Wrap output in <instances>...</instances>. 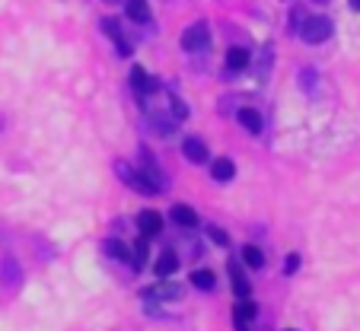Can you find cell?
<instances>
[{
  "instance_id": "cell-1",
  "label": "cell",
  "mask_w": 360,
  "mask_h": 331,
  "mask_svg": "<svg viewBox=\"0 0 360 331\" xmlns=\"http://www.w3.org/2000/svg\"><path fill=\"white\" fill-rule=\"evenodd\" d=\"M297 32H300V39H303L306 45H322V41L332 39L335 26H332L328 16H306V20L300 22Z\"/></svg>"
},
{
  "instance_id": "cell-2",
  "label": "cell",
  "mask_w": 360,
  "mask_h": 331,
  "mask_svg": "<svg viewBox=\"0 0 360 331\" xmlns=\"http://www.w3.org/2000/svg\"><path fill=\"white\" fill-rule=\"evenodd\" d=\"M179 45H182L185 51H204V48L211 45V29H207V22H191L182 32Z\"/></svg>"
},
{
  "instance_id": "cell-3",
  "label": "cell",
  "mask_w": 360,
  "mask_h": 331,
  "mask_svg": "<svg viewBox=\"0 0 360 331\" xmlns=\"http://www.w3.org/2000/svg\"><path fill=\"white\" fill-rule=\"evenodd\" d=\"M115 172L122 176L124 185H131L134 191H141V195H157V188H153V182H150L147 176H143L141 169H134V166H128V162H115Z\"/></svg>"
},
{
  "instance_id": "cell-4",
  "label": "cell",
  "mask_w": 360,
  "mask_h": 331,
  "mask_svg": "<svg viewBox=\"0 0 360 331\" xmlns=\"http://www.w3.org/2000/svg\"><path fill=\"white\" fill-rule=\"evenodd\" d=\"M143 299H157V303H172V299H182V287H179L176 280L160 278L153 287H147V290H143Z\"/></svg>"
},
{
  "instance_id": "cell-5",
  "label": "cell",
  "mask_w": 360,
  "mask_h": 331,
  "mask_svg": "<svg viewBox=\"0 0 360 331\" xmlns=\"http://www.w3.org/2000/svg\"><path fill=\"white\" fill-rule=\"evenodd\" d=\"M226 271H230V284H233V293H236L239 299H249L252 287H249V278H245V271L239 268L236 261L230 258V264H226Z\"/></svg>"
},
{
  "instance_id": "cell-6",
  "label": "cell",
  "mask_w": 360,
  "mask_h": 331,
  "mask_svg": "<svg viewBox=\"0 0 360 331\" xmlns=\"http://www.w3.org/2000/svg\"><path fill=\"white\" fill-rule=\"evenodd\" d=\"M137 226H141V233L143 236H160L163 233V216L157 214V210H141L137 214Z\"/></svg>"
},
{
  "instance_id": "cell-7",
  "label": "cell",
  "mask_w": 360,
  "mask_h": 331,
  "mask_svg": "<svg viewBox=\"0 0 360 331\" xmlns=\"http://www.w3.org/2000/svg\"><path fill=\"white\" fill-rule=\"evenodd\" d=\"M102 32L115 41V48H118V54H122V58H128L131 45H128V39H124V32H122V22H118V20H102Z\"/></svg>"
},
{
  "instance_id": "cell-8",
  "label": "cell",
  "mask_w": 360,
  "mask_h": 331,
  "mask_svg": "<svg viewBox=\"0 0 360 331\" xmlns=\"http://www.w3.org/2000/svg\"><path fill=\"white\" fill-rule=\"evenodd\" d=\"M182 153H185V160H191V162H207V143L201 141V137H185L182 141Z\"/></svg>"
},
{
  "instance_id": "cell-9",
  "label": "cell",
  "mask_w": 360,
  "mask_h": 331,
  "mask_svg": "<svg viewBox=\"0 0 360 331\" xmlns=\"http://www.w3.org/2000/svg\"><path fill=\"white\" fill-rule=\"evenodd\" d=\"M252 318H255V303H252V299H239V306L233 309V325H236V331H249Z\"/></svg>"
},
{
  "instance_id": "cell-10",
  "label": "cell",
  "mask_w": 360,
  "mask_h": 331,
  "mask_svg": "<svg viewBox=\"0 0 360 331\" xmlns=\"http://www.w3.org/2000/svg\"><path fill=\"white\" fill-rule=\"evenodd\" d=\"M169 220L179 226V230H195L198 226V214L191 207H185V204H176V207L169 210Z\"/></svg>"
},
{
  "instance_id": "cell-11",
  "label": "cell",
  "mask_w": 360,
  "mask_h": 331,
  "mask_svg": "<svg viewBox=\"0 0 360 331\" xmlns=\"http://www.w3.org/2000/svg\"><path fill=\"white\" fill-rule=\"evenodd\" d=\"M236 122L243 124V128L249 131V134H262V128H265V122H262V115H259V112H255V108H249V105H245V108H239V112H236Z\"/></svg>"
},
{
  "instance_id": "cell-12",
  "label": "cell",
  "mask_w": 360,
  "mask_h": 331,
  "mask_svg": "<svg viewBox=\"0 0 360 331\" xmlns=\"http://www.w3.org/2000/svg\"><path fill=\"white\" fill-rule=\"evenodd\" d=\"M131 86H134L141 96H150L153 89H157V80H153L143 67H131Z\"/></svg>"
},
{
  "instance_id": "cell-13",
  "label": "cell",
  "mask_w": 360,
  "mask_h": 331,
  "mask_svg": "<svg viewBox=\"0 0 360 331\" xmlns=\"http://www.w3.org/2000/svg\"><path fill=\"white\" fill-rule=\"evenodd\" d=\"M153 271H157V278H172V274L179 271V255L172 249L163 252V255L157 258V264H153Z\"/></svg>"
},
{
  "instance_id": "cell-14",
  "label": "cell",
  "mask_w": 360,
  "mask_h": 331,
  "mask_svg": "<svg viewBox=\"0 0 360 331\" xmlns=\"http://www.w3.org/2000/svg\"><path fill=\"white\" fill-rule=\"evenodd\" d=\"M124 13H128L131 22H150L147 0H124Z\"/></svg>"
},
{
  "instance_id": "cell-15",
  "label": "cell",
  "mask_w": 360,
  "mask_h": 331,
  "mask_svg": "<svg viewBox=\"0 0 360 331\" xmlns=\"http://www.w3.org/2000/svg\"><path fill=\"white\" fill-rule=\"evenodd\" d=\"M211 176L217 179V182H230V179L236 176V166H233V160H226V156H220V160H214V166H211Z\"/></svg>"
},
{
  "instance_id": "cell-16",
  "label": "cell",
  "mask_w": 360,
  "mask_h": 331,
  "mask_svg": "<svg viewBox=\"0 0 360 331\" xmlns=\"http://www.w3.org/2000/svg\"><path fill=\"white\" fill-rule=\"evenodd\" d=\"M191 284H195L198 290H214L217 278H214V271H211V268H198L195 274H191Z\"/></svg>"
},
{
  "instance_id": "cell-17",
  "label": "cell",
  "mask_w": 360,
  "mask_h": 331,
  "mask_svg": "<svg viewBox=\"0 0 360 331\" xmlns=\"http://www.w3.org/2000/svg\"><path fill=\"white\" fill-rule=\"evenodd\" d=\"M0 278L7 280L10 287H16V284H20V278H22V274H20V264H16L13 258H4V264H0Z\"/></svg>"
},
{
  "instance_id": "cell-18",
  "label": "cell",
  "mask_w": 360,
  "mask_h": 331,
  "mask_svg": "<svg viewBox=\"0 0 360 331\" xmlns=\"http://www.w3.org/2000/svg\"><path fill=\"white\" fill-rule=\"evenodd\" d=\"M102 252L109 258H115V261H128V245L118 242V239H105V242H102Z\"/></svg>"
},
{
  "instance_id": "cell-19",
  "label": "cell",
  "mask_w": 360,
  "mask_h": 331,
  "mask_svg": "<svg viewBox=\"0 0 360 331\" xmlns=\"http://www.w3.org/2000/svg\"><path fill=\"white\" fill-rule=\"evenodd\" d=\"M245 64H249V51L245 48H230L226 51V67L230 70H243Z\"/></svg>"
},
{
  "instance_id": "cell-20",
  "label": "cell",
  "mask_w": 360,
  "mask_h": 331,
  "mask_svg": "<svg viewBox=\"0 0 360 331\" xmlns=\"http://www.w3.org/2000/svg\"><path fill=\"white\" fill-rule=\"evenodd\" d=\"M243 261L249 264V268H265V252H262L259 245H245V249H243Z\"/></svg>"
},
{
  "instance_id": "cell-21",
  "label": "cell",
  "mask_w": 360,
  "mask_h": 331,
  "mask_svg": "<svg viewBox=\"0 0 360 331\" xmlns=\"http://www.w3.org/2000/svg\"><path fill=\"white\" fill-rule=\"evenodd\" d=\"M128 261L134 264V268H143V261H147V236L137 239L134 249H128Z\"/></svg>"
},
{
  "instance_id": "cell-22",
  "label": "cell",
  "mask_w": 360,
  "mask_h": 331,
  "mask_svg": "<svg viewBox=\"0 0 360 331\" xmlns=\"http://www.w3.org/2000/svg\"><path fill=\"white\" fill-rule=\"evenodd\" d=\"M207 236H211L217 245H230V236H226L224 230H217V226H207Z\"/></svg>"
},
{
  "instance_id": "cell-23",
  "label": "cell",
  "mask_w": 360,
  "mask_h": 331,
  "mask_svg": "<svg viewBox=\"0 0 360 331\" xmlns=\"http://www.w3.org/2000/svg\"><path fill=\"white\" fill-rule=\"evenodd\" d=\"M172 115H176V118H185V115H188V105H185L182 99H172Z\"/></svg>"
},
{
  "instance_id": "cell-24",
  "label": "cell",
  "mask_w": 360,
  "mask_h": 331,
  "mask_svg": "<svg viewBox=\"0 0 360 331\" xmlns=\"http://www.w3.org/2000/svg\"><path fill=\"white\" fill-rule=\"evenodd\" d=\"M297 268H300V255H290L287 258V264H284V274H293Z\"/></svg>"
},
{
  "instance_id": "cell-25",
  "label": "cell",
  "mask_w": 360,
  "mask_h": 331,
  "mask_svg": "<svg viewBox=\"0 0 360 331\" xmlns=\"http://www.w3.org/2000/svg\"><path fill=\"white\" fill-rule=\"evenodd\" d=\"M351 7H354V10H360V0H351Z\"/></svg>"
},
{
  "instance_id": "cell-26",
  "label": "cell",
  "mask_w": 360,
  "mask_h": 331,
  "mask_svg": "<svg viewBox=\"0 0 360 331\" xmlns=\"http://www.w3.org/2000/svg\"><path fill=\"white\" fill-rule=\"evenodd\" d=\"M284 331H293V328H284Z\"/></svg>"
},
{
  "instance_id": "cell-27",
  "label": "cell",
  "mask_w": 360,
  "mask_h": 331,
  "mask_svg": "<svg viewBox=\"0 0 360 331\" xmlns=\"http://www.w3.org/2000/svg\"><path fill=\"white\" fill-rule=\"evenodd\" d=\"M109 4H115V0H109Z\"/></svg>"
}]
</instances>
